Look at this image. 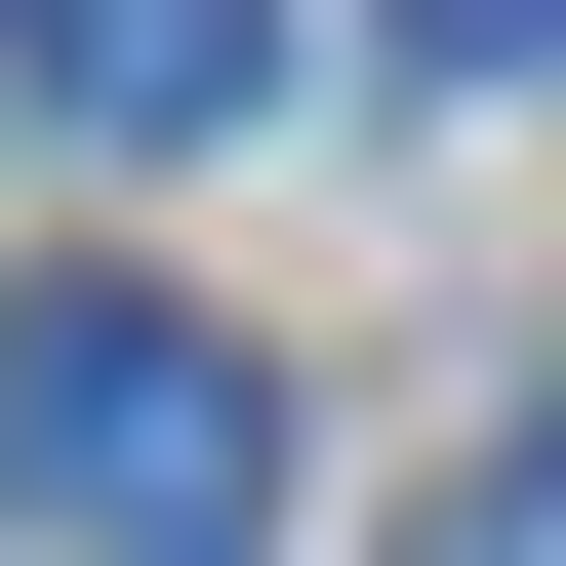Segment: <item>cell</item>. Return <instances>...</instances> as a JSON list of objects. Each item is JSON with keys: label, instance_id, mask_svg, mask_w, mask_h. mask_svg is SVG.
<instances>
[{"label": "cell", "instance_id": "1", "mask_svg": "<svg viewBox=\"0 0 566 566\" xmlns=\"http://www.w3.org/2000/svg\"><path fill=\"white\" fill-rule=\"evenodd\" d=\"M0 485H41V566H283V365L202 283H41L0 324Z\"/></svg>", "mask_w": 566, "mask_h": 566}, {"label": "cell", "instance_id": "2", "mask_svg": "<svg viewBox=\"0 0 566 566\" xmlns=\"http://www.w3.org/2000/svg\"><path fill=\"white\" fill-rule=\"evenodd\" d=\"M0 82L82 163H202V122H283V0H0Z\"/></svg>", "mask_w": 566, "mask_h": 566}, {"label": "cell", "instance_id": "3", "mask_svg": "<svg viewBox=\"0 0 566 566\" xmlns=\"http://www.w3.org/2000/svg\"><path fill=\"white\" fill-rule=\"evenodd\" d=\"M365 41H405V82H566V0H365Z\"/></svg>", "mask_w": 566, "mask_h": 566}, {"label": "cell", "instance_id": "4", "mask_svg": "<svg viewBox=\"0 0 566 566\" xmlns=\"http://www.w3.org/2000/svg\"><path fill=\"white\" fill-rule=\"evenodd\" d=\"M446 566H566V446H485V526H446Z\"/></svg>", "mask_w": 566, "mask_h": 566}]
</instances>
